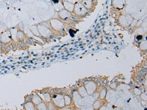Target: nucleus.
Here are the masks:
<instances>
[{
    "instance_id": "obj_4",
    "label": "nucleus",
    "mask_w": 147,
    "mask_h": 110,
    "mask_svg": "<svg viewBox=\"0 0 147 110\" xmlns=\"http://www.w3.org/2000/svg\"><path fill=\"white\" fill-rule=\"evenodd\" d=\"M4 31H5L4 29V27H3L2 25H0V35H1Z\"/></svg>"
},
{
    "instance_id": "obj_2",
    "label": "nucleus",
    "mask_w": 147,
    "mask_h": 110,
    "mask_svg": "<svg viewBox=\"0 0 147 110\" xmlns=\"http://www.w3.org/2000/svg\"><path fill=\"white\" fill-rule=\"evenodd\" d=\"M25 110H34V105L32 103L28 102L25 106Z\"/></svg>"
},
{
    "instance_id": "obj_3",
    "label": "nucleus",
    "mask_w": 147,
    "mask_h": 110,
    "mask_svg": "<svg viewBox=\"0 0 147 110\" xmlns=\"http://www.w3.org/2000/svg\"><path fill=\"white\" fill-rule=\"evenodd\" d=\"M32 100V101H33L34 103L37 104V105H39V104L41 101V99H40V97L39 96H34Z\"/></svg>"
},
{
    "instance_id": "obj_1",
    "label": "nucleus",
    "mask_w": 147,
    "mask_h": 110,
    "mask_svg": "<svg viewBox=\"0 0 147 110\" xmlns=\"http://www.w3.org/2000/svg\"><path fill=\"white\" fill-rule=\"evenodd\" d=\"M13 41L9 30H5L0 35V43L2 45H8Z\"/></svg>"
}]
</instances>
